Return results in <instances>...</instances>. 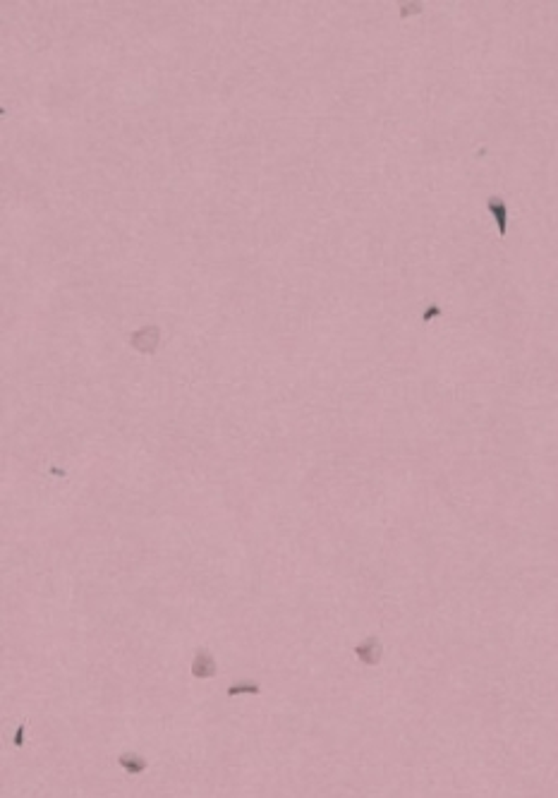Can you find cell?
Returning <instances> with one entry per match:
<instances>
[{
    "mask_svg": "<svg viewBox=\"0 0 558 798\" xmlns=\"http://www.w3.org/2000/svg\"><path fill=\"white\" fill-rule=\"evenodd\" d=\"M12 741H14V746H22V743H24V724H19V727H17Z\"/></svg>",
    "mask_w": 558,
    "mask_h": 798,
    "instance_id": "5b68a950",
    "label": "cell"
},
{
    "mask_svg": "<svg viewBox=\"0 0 558 798\" xmlns=\"http://www.w3.org/2000/svg\"><path fill=\"white\" fill-rule=\"evenodd\" d=\"M118 762H120V767H123V770L128 772L130 777H139V775H144V772L149 770L147 758L139 755V753H134V751H125L123 755L118 758Z\"/></svg>",
    "mask_w": 558,
    "mask_h": 798,
    "instance_id": "3957f363",
    "label": "cell"
},
{
    "mask_svg": "<svg viewBox=\"0 0 558 798\" xmlns=\"http://www.w3.org/2000/svg\"><path fill=\"white\" fill-rule=\"evenodd\" d=\"M216 674H218V664L213 659V655L206 647H199L192 659V676L197 681H206V679H213Z\"/></svg>",
    "mask_w": 558,
    "mask_h": 798,
    "instance_id": "6da1fadb",
    "label": "cell"
},
{
    "mask_svg": "<svg viewBox=\"0 0 558 798\" xmlns=\"http://www.w3.org/2000/svg\"><path fill=\"white\" fill-rule=\"evenodd\" d=\"M226 695L228 698H237V695H261V685L256 681H240V683H232L226 690Z\"/></svg>",
    "mask_w": 558,
    "mask_h": 798,
    "instance_id": "277c9868",
    "label": "cell"
},
{
    "mask_svg": "<svg viewBox=\"0 0 558 798\" xmlns=\"http://www.w3.org/2000/svg\"><path fill=\"white\" fill-rule=\"evenodd\" d=\"M355 655H357V659H360L362 664L376 666L378 661H381V655H383V647H381V640H378V635H369V638L362 640L360 645L355 647Z\"/></svg>",
    "mask_w": 558,
    "mask_h": 798,
    "instance_id": "7a4b0ae2",
    "label": "cell"
}]
</instances>
